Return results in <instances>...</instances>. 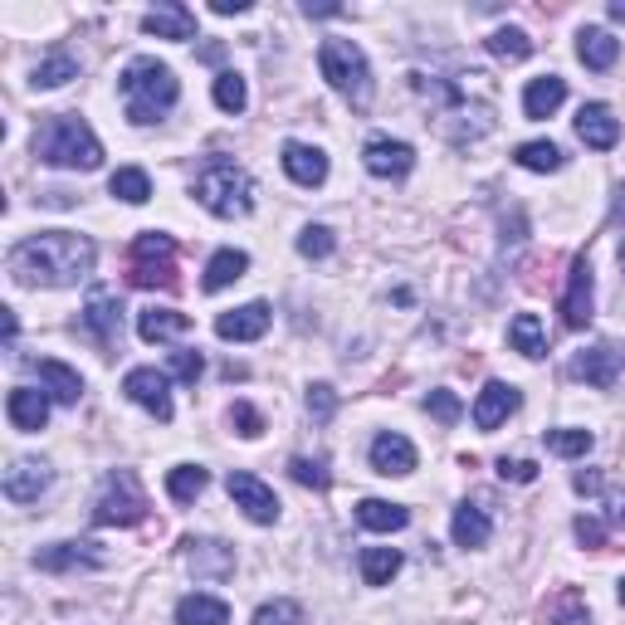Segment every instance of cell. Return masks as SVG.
<instances>
[{
    "label": "cell",
    "instance_id": "cell-1",
    "mask_svg": "<svg viewBox=\"0 0 625 625\" xmlns=\"http://www.w3.org/2000/svg\"><path fill=\"white\" fill-rule=\"evenodd\" d=\"M98 249L88 235L74 230H40L30 240H20L10 249L6 269L15 283H30V289H69V283L94 274Z\"/></svg>",
    "mask_w": 625,
    "mask_h": 625
},
{
    "label": "cell",
    "instance_id": "cell-2",
    "mask_svg": "<svg viewBox=\"0 0 625 625\" xmlns=\"http://www.w3.org/2000/svg\"><path fill=\"white\" fill-rule=\"evenodd\" d=\"M35 157L64 166V172H94V166H104V142L78 112H50L35 132Z\"/></svg>",
    "mask_w": 625,
    "mask_h": 625
},
{
    "label": "cell",
    "instance_id": "cell-3",
    "mask_svg": "<svg viewBox=\"0 0 625 625\" xmlns=\"http://www.w3.org/2000/svg\"><path fill=\"white\" fill-rule=\"evenodd\" d=\"M118 88H122V108H128V118L138 122V128H152V122H162L166 112L176 108V98H181L176 74L166 69L162 60H147V54L122 69Z\"/></svg>",
    "mask_w": 625,
    "mask_h": 625
},
{
    "label": "cell",
    "instance_id": "cell-4",
    "mask_svg": "<svg viewBox=\"0 0 625 625\" xmlns=\"http://www.w3.org/2000/svg\"><path fill=\"white\" fill-rule=\"evenodd\" d=\"M196 201L220 220H240V215L255 211V181H249L245 166L225 162V157H211L196 176Z\"/></svg>",
    "mask_w": 625,
    "mask_h": 625
},
{
    "label": "cell",
    "instance_id": "cell-5",
    "mask_svg": "<svg viewBox=\"0 0 625 625\" xmlns=\"http://www.w3.org/2000/svg\"><path fill=\"white\" fill-rule=\"evenodd\" d=\"M317 69H323V78L357 112L371 108V64H367V54H362L357 40H323V50H317Z\"/></svg>",
    "mask_w": 625,
    "mask_h": 625
},
{
    "label": "cell",
    "instance_id": "cell-6",
    "mask_svg": "<svg viewBox=\"0 0 625 625\" xmlns=\"http://www.w3.org/2000/svg\"><path fill=\"white\" fill-rule=\"evenodd\" d=\"M132 289H176V240L162 230H142L128 249Z\"/></svg>",
    "mask_w": 625,
    "mask_h": 625
},
{
    "label": "cell",
    "instance_id": "cell-7",
    "mask_svg": "<svg viewBox=\"0 0 625 625\" xmlns=\"http://www.w3.org/2000/svg\"><path fill=\"white\" fill-rule=\"evenodd\" d=\"M142 518H147V494H142L138 474L112 470L94 498V522L98 528H132V522H142Z\"/></svg>",
    "mask_w": 625,
    "mask_h": 625
},
{
    "label": "cell",
    "instance_id": "cell-8",
    "mask_svg": "<svg viewBox=\"0 0 625 625\" xmlns=\"http://www.w3.org/2000/svg\"><path fill=\"white\" fill-rule=\"evenodd\" d=\"M122 391H128V401H138L147 416H157L166 425L172 420V377L157 367H132L128 377H122Z\"/></svg>",
    "mask_w": 625,
    "mask_h": 625
},
{
    "label": "cell",
    "instance_id": "cell-9",
    "mask_svg": "<svg viewBox=\"0 0 625 625\" xmlns=\"http://www.w3.org/2000/svg\"><path fill=\"white\" fill-rule=\"evenodd\" d=\"M225 488H230L235 508H245V518H249V522H279V498H274V488L259 479V474H249V470H230V479H225Z\"/></svg>",
    "mask_w": 625,
    "mask_h": 625
},
{
    "label": "cell",
    "instance_id": "cell-10",
    "mask_svg": "<svg viewBox=\"0 0 625 625\" xmlns=\"http://www.w3.org/2000/svg\"><path fill=\"white\" fill-rule=\"evenodd\" d=\"M591 303H596V283H591V259L576 255L572 269H567V293H562V323L572 333H582L591 323Z\"/></svg>",
    "mask_w": 625,
    "mask_h": 625
},
{
    "label": "cell",
    "instance_id": "cell-11",
    "mask_svg": "<svg viewBox=\"0 0 625 625\" xmlns=\"http://www.w3.org/2000/svg\"><path fill=\"white\" fill-rule=\"evenodd\" d=\"M78 327H84V333L94 337L104 352L118 347V337H122V303H118V293H94V299L84 303Z\"/></svg>",
    "mask_w": 625,
    "mask_h": 625
},
{
    "label": "cell",
    "instance_id": "cell-12",
    "mask_svg": "<svg viewBox=\"0 0 625 625\" xmlns=\"http://www.w3.org/2000/svg\"><path fill=\"white\" fill-rule=\"evenodd\" d=\"M362 166L381 181H401L416 166V147L411 142H396V138H371L362 147Z\"/></svg>",
    "mask_w": 625,
    "mask_h": 625
},
{
    "label": "cell",
    "instance_id": "cell-13",
    "mask_svg": "<svg viewBox=\"0 0 625 625\" xmlns=\"http://www.w3.org/2000/svg\"><path fill=\"white\" fill-rule=\"evenodd\" d=\"M621 367H625L621 347L596 343V347H586L582 357L572 362V377H576V381H586V386H596V391H611V386L621 381Z\"/></svg>",
    "mask_w": 625,
    "mask_h": 625
},
{
    "label": "cell",
    "instance_id": "cell-14",
    "mask_svg": "<svg viewBox=\"0 0 625 625\" xmlns=\"http://www.w3.org/2000/svg\"><path fill=\"white\" fill-rule=\"evenodd\" d=\"M269 323H274L269 303H245V309H230L215 317V337L220 343H255V337L269 333Z\"/></svg>",
    "mask_w": 625,
    "mask_h": 625
},
{
    "label": "cell",
    "instance_id": "cell-15",
    "mask_svg": "<svg viewBox=\"0 0 625 625\" xmlns=\"http://www.w3.org/2000/svg\"><path fill=\"white\" fill-rule=\"evenodd\" d=\"M35 567L40 572H94V567H104V552H98V542H54V548L35 552Z\"/></svg>",
    "mask_w": 625,
    "mask_h": 625
},
{
    "label": "cell",
    "instance_id": "cell-16",
    "mask_svg": "<svg viewBox=\"0 0 625 625\" xmlns=\"http://www.w3.org/2000/svg\"><path fill=\"white\" fill-rule=\"evenodd\" d=\"M576 138L591 152H611L621 142V118L606 104H582V112H576Z\"/></svg>",
    "mask_w": 625,
    "mask_h": 625
},
{
    "label": "cell",
    "instance_id": "cell-17",
    "mask_svg": "<svg viewBox=\"0 0 625 625\" xmlns=\"http://www.w3.org/2000/svg\"><path fill=\"white\" fill-rule=\"evenodd\" d=\"M371 470L386 474V479H401V474L416 470V445L406 435H396V430H381L371 440Z\"/></svg>",
    "mask_w": 625,
    "mask_h": 625
},
{
    "label": "cell",
    "instance_id": "cell-18",
    "mask_svg": "<svg viewBox=\"0 0 625 625\" xmlns=\"http://www.w3.org/2000/svg\"><path fill=\"white\" fill-rule=\"evenodd\" d=\"M279 162H283V172H289L293 186H323L327 181V157L317 152V147L309 142H283V152H279Z\"/></svg>",
    "mask_w": 625,
    "mask_h": 625
},
{
    "label": "cell",
    "instance_id": "cell-19",
    "mask_svg": "<svg viewBox=\"0 0 625 625\" xmlns=\"http://www.w3.org/2000/svg\"><path fill=\"white\" fill-rule=\"evenodd\" d=\"M50 464L44 460H15L6 470V498L10 504H35V498L44 494V488H50Z\"/></svg>",
    "mask_w": 625,
    "mask_h": 625
},
{
    "label": "cell",
    "instance_id": "cell-20",
    "mask_svg": "<svg viewBox=\"0 0 625 625\" xmlns=\"http://www.w3.org/2000/svg\"><path fill=\"white\" fill-rule=\"evenodd\" d=\"M518 386H508V381H488L484 391H479V401H474V425L479 430H498L508 416L518 411Z\"/></svg>",
    "mask_w": 625,
    "mask_h": 625
},
{
    "label": "cell",
    "instance_id": "cell-21",
    "mask_svg": "<svg viewBox=\"0 0 625 625\" xmlns=\"http://www.w3.org/2000/svg\"><path fill=\"white\" fill-rule=\"evenodd\" d=\"M6 416L15 430L35 435V430H44V420H50V396L35 391V386H15V391L6 396Z\"/></svg>",
    "mask_w": 625,
    "mask_h": 625
},
{
    "label": "cell",
    "instance_id": "cell-22",
    "mask_svg": "<svg viewBox=\"0 0 625 625\" xmlns=\"http://www.w3.org/2000/svg\"><path fill=\"white\" fill-rule=\"evenodd\" d=\"M186 567L201 576V582H220V576L235 572V548H225V542H186Z\"/></svg>",
    "mask_w": 625,
    "mask_h": 625
},
{
    "label": "cell",
    "instance_id": "cell-23",
    "mask_svg": "<svg viewBox=\"0 0 625 625\" xmlns=\"http://www.w3.org/2000/svg\"><path fill=\"white\" fill-rule=\"evenodd\" d=\"M142 30H147V35H157V40H191V35H196V15H191L186 6H176V0H166V6L147 10Z\"/></svg>",
    "mask_w": 625,
    "mask_h": 625
},
{
    "label": "cell",
    "instance_id": "cell-24",
    "mask_svg": "<svg viewBox=\"0 0 625 625\" xmlns=\"http://www.w3.org/2000/svg\"><path fill=\"white\" fill-rule=\"evenodd\" d=\"M562 104H567V78H557V74H542V78H532V84L522 88V112H528L532 122L552 118Z\"/></svg>",
    "mask_w": 625,
    "mask_h": 625
},
{
    "label": "cell",
    "instance_id": "cell-25",
    "mask_svg": "<svg viewBox=\"0 0 625 625\" xmlns=\"http://www.w3.org/2000/svg\"><path fill=\"white\" fill-rule=\"evenodd\" d=\"M576 60L586 64V69H596V74H606L611 64L621 60V40L611 35V30H601V25H586L582 35H576Z\"/></svg>",
    "mask_w": 625,
    "mask_h": 625
},
{
    "label": "cell",
    "instance_id": "cell-26",
    "mask_svg": "<svg viewBox=\"0 0 625 625\" xmlns=\"http://www.w3.org/2000/svg\"><path fill=\"white\" fill-rule=\"evenodd\" d=\"M35 377L44 381V391H50L60 406H78V396H84V377H78L74 367H64V362H54V357L35 362Z\"/></svg>",
    "mask_w": 625,
    "mask_h": 625
},
{
    "label": "cell",
    "instance_id": "cell-27",
    "mask_svg": "<svg viewBox=\"0 0 625 625\" xmlns=\"http://www.w3.org/2000/svg\"><path fill=\"white\" fill-rule=\"evenodd\" d=\"M186 333H191V313H176V309H142L138 313L142 343H172V337H186Z\"/></svg>",
    "mask_w": 625,
    "mask_h": 625
},
{
    "label": "cell",
    "instance_id": "cell-28",
    "mask_svg": "<svg viewBox=\"0 0 625 625\" xmlns=\"http://www.w3.org/2000/svg\"><path fill=\"white\" fill-rule=\"evenodd\" d=\"M176 625H230V606L220 596L191 591V596L176 601Z\"/></svg>",
    "mask_w": 625,
    "mask_h": 625
},
{
    "label": "cell",
    "instance_id": "cell-29",
    "mask_svg": "<svg viewBox=\"0 0 625 625\" xmlns=\"http://www.w3.org/2000/svg\"><path fill=\"white\" fill-rule=\"evenodd\" d=\"M357 522H362V528H371V532H401L406 522H411V508L391 504V498H362Z\"/></svg>",
    "mask_w": 625,
    "mask_h": 625
},
{
    "label": "cell",
    "instance_id": "cell-30",
    "mask_svg": "<svg viewBox=\"0 0 625 625\" xmlns=\"http://www.w3.org/2000/svg\"><path fill=\"white\" fill-rule=\"evenodd\" d=\"M245 269H249V255H245V249H215L211 265H206V279H201V289H206V293L230 289L235 279H245Z\"/></svg>",
    "mask_w": 625,
    "mask_h": 625
},
{
    "label": "cell",
    "instance_id": "cell-31",
    "mask_svg": "<svg viewBox=\"0 0 625 625\" xmlns=\"http://www.w3.org/2000/svg\"><path fill=\"white\" fill-rule=\"evenodd\" d=\"M508 343H514V352H522V357L538 362L542 352H548V333H542V317H538V313H518L514 323H508Z\"/></svg>",
    "mask_w": 625,
    "mask_h": 625
},
{
    "label": "cell",
    "instance_id": "cell-32",
    "mask_svg": "<svg viewBox=\"0 0 625 625\" xmlns=\"http://www.w3.org/2000/svg\"><path fill=\"white\" fill-rule=\"evenodd\" d=\"M108 191L118 201H128V206H147V201H152V176H147L142 166H118L108 181Z\"/></svg>",
    "mask_w": 625,
    "mask_h": 625
},
{
    "label": "cell",
    "instance_id": "cell-33",
    "mask_svg": "<svg viewBox=\"0 0 625 625\" xmlns=\"http://www.w3.org/2000/svg\"><path fill=\"white\" fill-rule=\"evenodd\" d=\"M450 532H454V542H460V548H484L494 528H488V514H484V508H470V504H464V508H454Z\"/></svg>",
    "mask_w": 625,
    "mask_h": 625
},
{
    "label": "cell",
    "instance_id": "cell-34",
    "mask_svg": "<svg viewBox=\"0 0 625 625\" xmlns=\"http://www.w3.org/2000/svg\"><path fill=\"white\" fill-rule=\"evenodd\" d=\"M69 78H78V60L69 50H54L35 64V88H60V84H69Z\"/></svg>",
    "mask_w": 625,
    "mask_h": 625
},
{
    "label": "cell",
    "instance_id": "cell-35",
    "mask_svg": "<svg viewBox=\"0 0 625 625\" xmlns=\"http://www.w3.org/2000/svg\"><path fill=\"white\" fill-rule=\"evenodd\" d=\"M396 572H401V552L396 548H367L362 552V582L367 586H386Z\"/></svg>",
    "mask_w": 625,
    "mask_h": 625
},
{
    "label": "cell",
    "instance_id": "cell-36",
    "mask_svg": "<svg viewBox=\"0 0 625 625\" xmlns=\"http://www.w3.org/2000/svg\"><path fill=\"white\" fill-rule=\"evenodd\" d=\"M211 94H215V108H220V112H245V104H249V84H245V78L235 74V69H220V74H215V88H211Z\"/></svg>",
    "mask_w": 625,
    "mask_h": 625
},
{
    "label": "cell",
    "instance_id": "cell-37",
    "mask_svg": "<svg viewBox=\"0 0 625 625\" xmlns=\"http://www.w3.org/2000/svg\"><path fill=\"white\" fill-rule=\"evenodd\" d=\"M206 484H211V474L201 470V464H176V470L166 474V494H172L176 504H191V498H196Z\"/></svg>",
    "mask_w": 625,
    "mask_h": 625
},
{
    "label": "cell",
    "instance_id": "cell-38",
    "mask_svg": "<svg viewBox=\"0 0 625 625\" xmlns=\"http://www.w3.org/2000/svg\"><path fill=\"white\" fill-rule=\"evenodd\" d=\"M514 162L522 172H562V152H557V142H522L514 152Z\"/></svg>",
    "mask_w": 625,
    "mask_h": 625
},
{
    "label": "cell",
    "instance_id": "cell-39",
    "mask_svg": "<svg viewBox=\"0 0 625 625\" xmlns=\"http://www.w3.org/2000/svg\"><path fill=\"white\" fill-rule=\"evenodd\" d=\"M488 54H498V60H508V64L528 60L532 54L528 30H494V35H488Z\"/></svg>",
    "mask_w": 625,
    "mask_h": 625
},
{
    "label": "cell",
    "instance_id": "cell-40",
    "mask_svg": "<svg viewBox=\"0 0 625 625\" xmlns=\"http://www.w3.org/2000/svg\"><path fill=\"white\" fill-rule=\"evenodd\" d=\"M548 450L552 454H562V460H582V454L596 445V440H591V430H548Z\"/></svg>",
    "mask_w": 625,
    "mask_h": 625
},
{
    "label": "cell",
    "instance_id": "cell-41",
    "mask_svg": "<svg viewBox=\"0 0 625 625\" xmlns=\"http://www.w3.org/2000/svg\"><path fill=\"white\" fill-rule=\"evenodd\" d=\"M289 474H293V479H299L303 488H317V494H323V488L333 484L327 464H323V460H309V454H293V460H289Z\"/></svg>",
    "mask_w": 625,
    "mask_h": 625
},
{
    "label": "cell",
    "instance_id": "cell-42",
    "mask_svg": "<svg viewBox=\"0 0 625 625\" xmlns=\"http://www.w3.org/2000/svg\"><path fill=\"white\" fill-rule=\"evenodd\" d=\"M255 625H303V606L299 601H265V606L255 611Z\"/></svg>",
    "mask_w": 625,
    "mask_h": 625
},
{
    "label": "cell",
    "instance_id": "cell-43",
    "mask_svg": "<svg viewBox=\"0 0 625 625\" xmlns=\"http://www.w3.org/2000/svg\"><path fill=\"white\" fill-rule=\"evenodd\" d=\"M333 230H327V225H309V230H303L299 235V255L303 259H327V255H333Z\"/></svg>",
    "mask_w": 625,
    "mask_h": 625
},
{
    "label": "cell",
    "instance_id": "cell-44",
    "mask_svg": "<svg viewBox=\"0 0 625 625\" xmlns=\"http://www.w3.org/2000/svg\"><path fill=\"white\" fill-rule=\"evenodd\" d=\"M201 371H206V357H201L196 347H181V352H172V377H176V381L196 386V381H201Z\"/></svg>",
    "mask_w": 625,
    "mask_h": 625
},
{
    "label": "cell",
    "instance_id": "cell-45",
    "mask_svg": "<svg viewBox=\"0 0 625 625\" xmlns=\"http://www.w3.org/2000/svg\"><path fill=\"white\" fill-rule=\"evenodd\" d=\"M425 411L435 416L440 425H454V420L464 416V406H460V396H454V391H430L425 396Z\"/></svg>",
    "mask_w": 625,
    "mask_h": 625
},
{
    "label": "cell",
    "instance_id": "cell-46",
    "mask_svg": "<svg viewBox=\"0 0 625 625\" xmlns=\"http://www.w3.org/2000/svg\"><path fill=\"white\" fill-rule=\"evenodd\" d=\"M230 425L240 430L245 440H259V435H265V416H259L249 401H235V406H230Z\"/></svg>",
    "mask_w": 625,
    "mask_h": 625
},
{
    "label": "cell",
    "instance_id": "cell-47",
    "mask_svg": "<svg viewBox=\"0 0 625 625\" xmlns=\"http://www.w3.org/2000/svg\"><path fill=\"white\" fill-rule=\"evenodd\" d=\"M333 411H337V391L327 381H317V386H309V416L313 420H333Z\"/></svg>",
    "mask_w": 625,
    "mask_h": 625
},
{
    "label": "cell",
    "instance_id": "cell-48",
    "mask_svg": "<svg viewBox=\"0 0 625 625\" xmlns=\"http://www.w3.org/2000/svg\"><path fill=\"white\" fill-rule=\"evenodd\" d=\"M572 532H576V542H582V548H606V522L601 518H576L572 522Z\"/></svg>",
    "mask_w": 625,
    "mask_h": 625
},
{
    "label": "cell",
    "instance_id": "cell-49",
    "mask_svg": "<svg viewBox=\"0 0 625 625\" xmlns=\"http://www.w3.org/2000/svg\"><path fill=\"white\" fill-rule=\"evenodd\" d=\"M498 479L532 484V479H538V464H532V460H498Z\"/></svg>",
    "mask_w": 625,
    "mask_h": 625
},
{
    "label": "cell",
    "instance_id": "cell-50",
    "mask_svg": "<svg viewBox=\"0 0 625 625\" xmlns=\"http://www.w3.org/2000/svg\"><path fill=\"white\" fill-rule=\"evenodd\" d=\"M582 616H586V601L576 591H567L557 606H548V621H582Z\"/></svg>",
    "mask_w": 625,
    "mask_h": 625
},
{
    "label": "cell",
    "instance_id": "cell-51",
    "mask_svg": "<svg viewBox=\"0 0 625 625\" xmlns=\"http://www.w3.org/2000/svg\"><path fill=\"white\" fill-rule=\"evenodd\" d=\"M249 0H211V15H245Z\"/></svg>",
    "mask_w": 625,
    "mask_h": 625
},
{
    "label": "cell",
    "instance_id": "cell-52",
    "mask_svg": "<svg viewBox=\"0 0 625 625\" xmlns=\"http://www.w3.org/2000/svg\"><path fill=\"white\" fill-rule=\"evenodd\" d=\"M576 494H601V474H576Z\"/></svg>",
    "mask_w": 625,
    "mask_h": 625
},
{
    "label": "cell",
    "instance_id": "cell-53",
    "mask_svg": "<svg viewBox=\"0 0 625 625\" xmlns=\"http://www.w3.org/2000/svg\"><path fill=\"white\" fill-rule=\"evenodd\" d=\"M611 522H621V528H625V488H621V494H611Z\"/></svg>",
    "mask_w": 625,
    "mask_h": 625
},
{
    "label": "cell",
    "instance_id": "cell-54",
    "mask_svg": "<svg viewBox=\"0 0 625 625\" xmlns=\"http://www.w3.org/2000/svg\"><path fill=\"white\" fill-rule=\"evenodd\" d=\"M303 15H343V6H303Z\"/></svg>",
    "mask_w": 625,
    "mask_h": 625
},
{
    "label": "cell",
    "instance_id": "cell-55",
    "mask_svg": "<svg viewBox=\"0 0 625 625\" xmlns=\"http://www.w3.org/2000/svg\"><path fill=\"white\" fill-rule=\"evenodd\" d=\"M611 20H621L625 25V0H611Z\"/></svg>",
    "mask_w": 625,
    "mask_h": 625
},
{
    "label": "cell",
    "instance_id": "cell-56",
    "mask_svg": "<svg viewBox=\"0 0 625 625\" xmlns=\"http://www.w3.org/2000/svg\"><path fill=\"white\" fill-rule=\"evenodd\" d=\"M621 606H625V576H621Z\"/></svg>",
    "mask_w": 625,
    "mask_h": 625
},
{
    "label": "cell",
    "instance_id": "cell-57",
    "mask_svg": "<svg viewBox=\"0 0 625 625\" xmlns=\"http://www.w3.org/2000/svg\"><path fill=\"white\" fill-rule=\"evenodd\" d=\"M621 269H625V240H621Z\"/></svg>",
    "mask_w": 625,
    "mask_h": 625
}]
</instances>
